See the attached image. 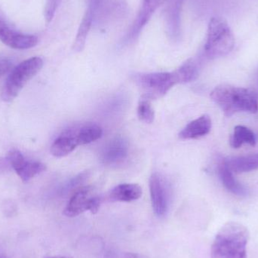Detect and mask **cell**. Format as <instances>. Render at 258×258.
<instances>
[{
    "label": "cell",
    "mask_w": 258,
    "mask_h": 258,
    "mask_svg": "<svg viewBox=\"0 0 258 258\" xmlns=\"http://www.w3.org/2000/svg\"><path fill=\"white\" fill-rule=\"evenodd\" d=\"M249 237V231L243 224L227 223L215 236L211 248V258H248Z\"/></svg>",
    "instance_id": "obj_1"
},
{
    "label": "cell",
    "mask_w": 258,
    "mask_h": 258,
    "mask_svg": "<svg viewBox=\"0 0 258 258\" xmlns=\"http://www.w3.org/2000/svg\"><path fill=\"white\" fill-rule=\"evenodd\" d=\"M211 98L228 117L239 112L255 113L258 111L257 95L245 88L220 85L212 91Z\"/></svg>",
    "instance_id": "obj_2"
},
{
    "label": "cell",
    "mask_w": 258,
    "mask_h": 258,
    "mask_svg": "<svg viewBox=\"0 0 258 258\" xmlns=\"http://www.w3.org/2000/svg\"><path fill=\"white\" fill-rule=\"evenodd\" d=\"M234 46V35L227 21L221 18H212L205 44L206 55L210 58L223 57L231 52Z\"/></svg>",
    "instance_id": "obj_3"
},
{
    "label": "cell",
    "mask_w": 258,
    "mask_h": 258,
    "mask_svg": "<svg viewBox=\"0 0 258 258\" xmlns=\"http://www.w3.org/2000/svg\"><path fill=\"white\" fill-rule=\"evenodd\" d=\"M43 67L41 57H33L20 63L12 70L2 91V99L6 102L13 101L23 88Z\"/></svg>",
    "instance_id": "obj_4"
},
{
    "label": "cell",
    "mask_w": 258,
    "mask_h": 258,
    "mask_svg": "<svg viewBox=\"0 0 258 258\" xmlns=\"http://www.w3.org/2000/svg\"><path fill=\"white\" fill-rule=\"evenodd\" d=\"M135 82L142 92L141 98L150 101L162 98L177 84L172 73L140 74L135 77Z\"/></svg>",
    "instance_id": "obj_5"
},
{
    "label": "cell",
    "mask_w": 258,
    "mask_h": 258,
    "mask_svg": "<svg viewBox=\"0 0 258 258\" xmlns=\"http://www.w3.org/2000/svg\"><path fill=\"white\" fill-rule=\"evenodd\" d=\"M101 204V197L94 194L92 186H83L70 199L63 210V215L68 218H75L86 212L95 215L99 211Z\"/></svg>",
    "instance_id": "obj_6"
},
{
    "label": "cell",
    "mask_w": 258,
    "mask_h": 258,
    "mask_svg": "<svg viewBox=\"0 0 258 258\" xmlns=\"http://www.w3.org/2000/svg\"><path fill=\"white\" fill-rule=\"evenodd\" d=\"M0 41L14 49L24 50L36 46L39 39L35 35L26 34L17 30L0 9Z\"/></svg>",
    "instance_id": "obj_7"
},
{
    "label": "cell",
    "mask_w": 258,
    "mask_h": 258,
    "mask_svg": "<svg viewBox=\"0 0 258 258\" xmlns=\"http://www.w3.org/2000/svg\"><path fill=\"white\" fill-rule=\"evenodd\" d=\"M150 192L152 207L155 215L159 218L165 216L170 206L168 186L159 173L152 174L150 177Z\"/></svg>",
    "instance_id": "obj_8"
},
{
    "label": "cell",
    "mask_w": 258,
    "mask_h": 258,
    "mask_svg": "<svg viewBox=\"0 0 258 258\" xmlns=\"http://www.w3.org/2000/svg\"><path fill=\"white\" fill-rule=\"evenodd\" d=\"M8 160L22 181L27 182L46 169L45 164L37 161L29 160L17 150H11Z\"/></svg>",
    "instance_id": "obj_9"
},
{
    "label": "cell",
    "mask_w": 258,
    "mask_h": 258,
    "mask_svg": "<svg viewBox=\"0 0 258 258\" xmlns=\"http://www.w3.org/2000/svg\"><path fill=\"white\" fill-rule=\"evenodd\" d=\"M166 2L167 0H142L141 9L127 36L128 41L134 40L139 36L140 33L150 21L155 11Z\"/></svg>",
    "instance_id": "obj_10"
},
{
    "label": "cell",
    "mask_w": 258,
    "mask_h": 258,
    "mask_svg": "<svg viewBox=\"0 0 258 258\" xmlns=\"http://www.w3.org/2000/svg\"><path fill=\"white\" fill-rule=\"evenodd\" d=\"M78 146L77 128L66 129L53 142L51 153L57 158L64 157L72 153Z\"/></svg>",
    "instance_id": "obj_11"
},
{
    "label": "cell",
    "mask_w": 258,
    "mask_h": 258,
    "mask_svg": "<svg viewBox=\"0 0 258 258\" xmlns=\"http://www.w3.org/2000/svg\"><path fill=\"white\" fill-rule=\"evenodd\" d=\"M128 142L122 138H116L110 141L103 150L102 161L106 165H116L128 156Z\"/></svg>",
    "instance_id": "obj_12"
},
{
    "label": "cell",
    "mask_w": 258,
    "mask_h": 258,
    "mask_svg": "<svg viewBox=\"0 0 258 258\" xmlns=\"http://www.w3.org/2000/svg\"><path fill=\"white\" fill-rule=\"evenodd\" d=\"M183 0H167L165 19L168 35L171 39L177 40L180 36V14Z\"/></svg>",
    "instance_id": "obj_13"
},
{
    "label": "cell",
    "mask_w": 258,
    "mask_h": 258,
    "mask_svg": "<svg viewBox=\"0 0 258 258\" xmlns=\"http://www.w3.org/2000/svg\"><path fill=\"white\" fill-rule=\"evenodd\" d=\"M212 122L209 115H203L198 119L186 125L179 133V138L183 140L197 139L203 138L210 132Z\"/></svg>",
    "instance_id": "obj_14"
},
{
    "label": "cell",
    "mask_w": 258,
    "mask_h": 258,
    "mask_svg": "<svg viewBox=\"0 0 258 258\" xmlns=\"http://www.w3.org/2000/svg\"><path fill=\"white\" fill-rule=\"evenodd\" d=\"M142 188L136 183H122L110 191L109 198L112 202L131 203L139 200L142 196Z\"/></svg>",
    "instance_id": "obj_15"
},
{
    "label": "cell",
    "mask_w": 258,
    "mask_h": 258,
    "mask_svg": "<svg viewBox=\"0 0 258 258\" xmlns=\"http://www.w3.org/2000/svg\"><path fill=\"white\" fill-rule=\"evenodd\" d=\"M218 174L223 185L227 190L239 197H245L248 195V189L236 180L233 171L230 169L224 159L218 165Z\"/></svg>",
    "instance_id": "obj_16"
},
{
    "label": "cell",
    "mask_w": 258,
    "mask_h": 258,
    "mask_svg": "<svg viewBox=\"0 0 258 258\" xmlns=\"http://www.w3.org/2000/svg\"><path fill=\"white\" fill-rule=\"evenodd\" d=\"M233 172L246 173L258 169V153L224 159Z\"/></svg>",
    "instance_id": "obj_17"
},
{
    "label": "cell",
    "mask_w": 258,
    "mask_h": 258,
    "mask_svg": "<svg viewBox=\"0 0 258 258\" xmlns=\"http://www.w3.org/2000/svg\"><path fill=\"white\" fill-rule=\"evenodd\" d=\"M199 73L200 70L197 62L194 59H188L172 74L177 84L194 81L199 77Z\"/></svg>",
    "instance_id": "obj_18"
},
{
    "label": "cell",
    "mask_w": 258,
    "mask_h": 258,
    "mask_svg": "<svg viewBox=\"0 0 258 258\" xmlns=\"http://www.w3.org/2000/svg\"><path fill=\"white\" fill-rule=\"evenodd\" d=\"M230 144L235 149L239 148L245 144L254 146L256 144L255 135L251 129L243 125H237L235 127L233 133L230 137Z\"/></svg>",
    "instance_id": "obj_19"
},
{
    "label": "cell",
    "mask_w": 258,
    "mask_h": 258,
    "mask_svg": "<svg viewBox=\"0 0 258 258\" xmlns=\"http://www.w3.org/2000/svg\"><path fill=\"white\" fill-rule=\"evenodd\" d=\"M93 23V18L91 13L90 10L87 9L83 20L80 23V27L77 32V37H76L75 42H74V49L77 52H80L83 51L86 45V39H87L88 34L89 30L92 27Z\"/></svg>",
    "instance_id": "obj_20"
},
{
    "label": "cell",
    "mask_w": 258,
    "mask_h": 258,
    "mask_svg": "<svg viewBox=\"0 0 258 258\" xmlns=\"http://www.w3.org/2000/svg\"><path fill=\"white\" fill-rule=\"evenodd\" d=\"M103 130L96 124H88L77 128L79 145L91 144L102 137Z\"/></svg>",
    "instance_id": "obj_21"
},
{
    "label": "cell",
    "mask_w": 258,
    "mask_h": 258,
    "mask_svg": "<svg viewBox=\"0 0 258 258\" xmlns=\"http://www.w3.org/2000/svg\"><path fill=\"white\" fill-rule=\"evenodd\" d=\"M89 5L88 9L90 10L92 15L93 21L95 20H104L114 11L115 3L110 0H89Z\"/></svg>",
    "instance_id": "obj_22"
},
{
    "label": "cell",
    "mask_w": 258,
    "mask_h": 258,
    "mask_svg": "<svg viewBox=\"0 0 258 258\" xmlns=\"http://www.w3.org/2000/svg\"><path fill=\"white\" fill-rule=\"evenodd\" d=\"M138 116L140 120L145 123L150 124L154 121L155 112L150 100L141 98L138 104Z\"/></svg>",
    "instance_id": "obj_23"
},
{
    "label": "cell",
    "mask_w": 258,
    "mask_h": 258,
    "mask_svg": "<svg viewBox=\"0 0 258 258\" xmlns=\"http://www.w3.org/2000/svg\"><path fill=\"white\" fill-rule=\"evenodd\" d=\"M60 3V0H45L44 17L47 24H49L52 21Z\"/></svg>",
    "instance_id": "obj_24"
},
{
    "label": "cell",
    "mask_w": 258,
    "mask_h": 258,
    "mask_svg": "<svg viewBox=\"0 0 258 258\" xmlns=\"http://www.w3.org/2000/svg\"><path fill=\"white\" fill-rule=\"evenodd\" d=\"M12 60L7 57H0V79L6 75L12 68Z\"/></svg>",
    "instance_id": "obj_25"
},
{
    "label": "cell",
    "mask_w": 258,
    "mask_h": 258,
    "mask_svg": "<svg viewBox=\"0 0 258 258\" xmlns=\"http://www.w3.org/2000/svg\"><path fill=\"white\" fill-rule=\"evenodd\" d=\"M125 258H143L140 254L136 253H127L125 254Z\"/></svg>",
    "instance_id": "obj_26"
},
{
    "label": "cell",
    "mask_w": 258,
    "mask_h": 258,
    "mask_svg": "<svg viewBox=\"0 0 258 258\" xmlns=\"http://www.w3.org/2000/svg\"><path fill=\"white\" fill-rule=\"evenodd\" d=\"M47 258H73V257H69V256H65V255H56V256H51V257H48Z\"/></svg>",
    "instance_id": "obj_27"
},
{
    "label": "cell",
    "mask_w": 258,
    "mask_h": 258,
    "mask_svg": "<svg viewBox=\"0 0 258 258\" xmlns=\"http://www.w3.org/2000/svg\"><path fill=\"white\" fill-rule=\"evenodd\" d=\"M0 258H10L8 255H6V254H1L0 255Z\"/></svg>",
    "instance_id": "obj_28"
},
{
    "label": "cell",
    "mask_w": 258,
    "mask_h": 258,
    "mask_svg": "<svg viewBox=\"0 0 258 258\" xmlns=\"http://www.w3.org/2000/svg\"><path fill=\"white\" fill-rule=\"evenodd\" d=\"M257 83H258V74H257Z\"/></svg>",
    "instance_id": "obj_29"
}]
</instances>
